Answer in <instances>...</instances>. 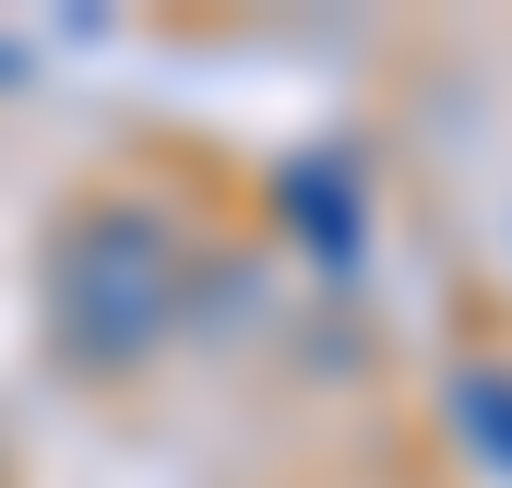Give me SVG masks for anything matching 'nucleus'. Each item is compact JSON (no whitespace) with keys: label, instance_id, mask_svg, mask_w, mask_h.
<instances>
[{"label":"nucleus","instance_id":"1","mask_svg":"<svg viewBox=\"0 0 512 488\" xmlns=\"http://www.w3.org/2000/svg\"><path fill=\"white\" fill-rule=\"evenodd\" d=\"M179 298H191V262H179L155 203H84L48 239V334L84 369L155 358V334L179 322Z\"/></svg>","mask_w":512,"mask_h":488},{"label":"nucleus","instance_id":"2","mask_svg":"<svg viewBox=\"0 0 512 488\" xmlns=\"http://www.w3.org/2000/svg\"><path fill=\"white\" fill-rule=\"evenodd\" d=\"M274 215L310 239L322 274H346L358 239H370V215H358V167H346V155H286V167H274Z\"/></svg>","mask_w":512,"mask_h":488},{"label":"nucleus","instance_id":"3","mask_svg":"<svg viewBox=\"0 0 512 488\" xmlns=\"http://www.w3.org/2000/svg\"><path fill=\"white\" fill-rule=\"evenodd\" d=\"M441 405H453V429H465V453L512 477V369H501V358L453 369V381H441Z\"/></svg>","mask_w":512,"mask_h":488}]
</instances>
